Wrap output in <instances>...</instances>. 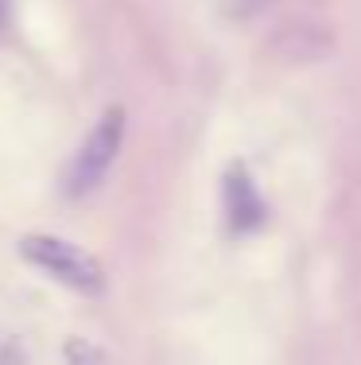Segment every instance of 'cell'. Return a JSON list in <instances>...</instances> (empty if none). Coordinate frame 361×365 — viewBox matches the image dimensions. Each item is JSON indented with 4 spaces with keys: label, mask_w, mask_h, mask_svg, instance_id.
Listing matches in <instances>:
<instances>
[{
    "label": "cell",
    "mask_w": 361,
    "mask_h": 365,
    "mask_svg": "<svg viewBox=\"0 0 361 365\" xmlns=\"http://www.w3.org/2000/svg\"><path fill=\"white\" fill-rule=\"evenodd\" d=\"M221 198H226V222L234 233H256L268 222V206H264V198L245 163H229Z\"/></svg>",
    "instance_id": "obj_3"
},
{
    "label": "cell",
    "mask_w": 361,
    "mask_h": 365,
    "mask_svg": "<svg viewBox=\"0 0 361 365\" xmlns=\"http://www.w3.org/2000/svg\"><path fill=\"white\" fill-rule=\"evenodd\" d=\"M8 24H12V0H0V36L8 31Z\"/></svg>",
    "instance_id": "obj_5"
},
{
    "label": "cell",
    "mask_w": 361,
    "mask_h": 365,
    "mask_svg": "<svg viewBox=\"0 0 361 365\" xmlns=\"http://www.w3.org/2000/svg\"><path fill=\"white\" fill-rule=\"evenodd\" d=\"M125 128H128V113L125 106H109L101 113V120L90 128V136L78 144L70 168H66L63 190L70 198H85L90 190L101 187V179L109 175V168L117 163L120 144H125Z\"/></svg>",
    "instance_id": "obj_2"
},
{
    "label": "cell",
    "mask_w": 361,
    "mask_h": 365,
    "mask_svg": "<svg viewBox=\"0 0 361 365\" xmlns=\"http://www.w3.org/2000/svg\"><path fill=\"white\" fill-rule=\"evenodd\" d=\"M20 257L28 264H36L39 272H47L51 280H58L63 288L78 295H101L105 292V268L93 253H85L82 245L55 233H28L20 237Z\"/></svg>",
    "instance_id": "obj_1"
},
{
    "label": "cell",
    "mask_w": 361,
    "mask_h": 365,
    "mask_svg": "<svg viewBox=\"0 0 361 365\" xmlns=\"http://www.w3.org/2000/svg\"><path fill=\"white\" fill-rule=\"evenodd\" d=\"M63 358H66V365H113V361L105 358V350H101V346H93L90 338H66Z\"/></svg>",
    "instance_id": "obj_4"
},
{
    "label": "cell",
    "mask_w": 361,
    "mask_h": 365,
    "mask_svg": "<svg viewBox=\"0 0 361 365\" xmlns=\"http://www.w3.org/2000/svg\"><path fill=\"white\" fill-rule=\"evenodd\" d=\"M0 365H23V361H20V354H16L12 346L0 342Z\"/></svg>",
    "instance_id": "obj_6"
},
{
    "label": "cell",
    "mask_w": 361,
    "mask_h": 365,
    "mask_svg": "<svg viewBox=\"0 0 361 365\" xmlns=\"http://www.w3.org/2000/svg\"><path fill=\"white\" fill-rule=\"evenodd\" d=\"M248 4H264V0H248Z\"/></svg>",
    "instance_id": "obj_7"
}]
</instances>
